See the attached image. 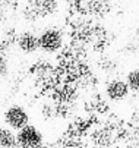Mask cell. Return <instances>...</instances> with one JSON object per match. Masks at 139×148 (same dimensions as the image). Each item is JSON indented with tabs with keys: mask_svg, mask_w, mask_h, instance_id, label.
Listing matches in <instances>:
<instances>
[{
	"mask_svg": "<svg viewBox=\"0 0 139 148\" xmlns=\"http://www.w3.org/2000/svg\"><path fill=\"white\" fill-rule=\"evenodd\" d=\"M43 142V135L35 126L27 125L25 128L19 129L16 135V145L21 148H35L38 145H41Z\"/></svg>",
	"mask_w": 139,
	"mask_h": 148,
	"instance_id": "6da1fadb",
	"label": "cell"
},
{
	"mask_svg": "<svg viewBox=\"0 0 139 148\" xmlns=\"http://www.w3.org/2000/svg\"><path fill=\"white\" fill-rule=\"evenodd\" d=\"M5 123L12 129H22L29 125V116L21 106H12L5 112Z\"/></svg>",
	"mask_w": 139,
	"mask_h": 148,
	"instance_id": "7a4b0ae2",
	"label": "cell"
},
{
	"mask_svg": "<svg viewBox=\"0 0 139 148\" xmlns=\"http://www.w3.org/2000/svg\"><path fill=\"white\" fill-rule=\"evenodd\" d=\"M63 44V37L57 29H46L38 37V49L46 53H56Z\"/></svg>",
	"mask_w": 139,
	"mask_h": 148,
	"instance_id": "3957f363",
	"label": "cell"
},
{
	"mask_svg": "<svg viewBox=\"0 0 139 148\" xmlns=\"http://www.w3.org/2000/svg\"><path fill=\"white\" fill-rule=\"evenodd\" d=\"M106 92H107V97L111 100V101H122L127 97L129 94V87L126 85L125 81H120V79H114L111 82L107 84V88H106Z\"/></svg>",
	"mask_w": 139,
	"mask_h": 148,
	"instance_id": "277c9868",
	"label": "cell"
},
{
	"mask_svg": "<svg viewBox=\"0 0 139 148\" xmlns=\"http://www.w3.org/2000/svg\"><path fill=\"white\" fill-rule=\"evenodd\" d=\"M18 47L24 53H34L38 50V37L32 32H24L18 37Z\"/></svg>",
	"mask_w": 139,
	"mask_h": 148,
	"instance_id": "5b68a950",
	"label": "cell"
},
{
	"mask_svg": "<svg viewBox=\"0 0 139 148\" xmlns=\"http://www.w3.org/2000/svg\"><path fill=\"white\" fill-rule=\"evenodd\" d=\"M0 148H16V135L7 128H0Z\"/></svg>",
	"mask_w": 139,
	"mask_h": 148,
	"instance_id": "8992f818",
	"label": "cell"
},
{
	"mask_svg": "<svg viewBox=\"0 0 139 148\" xmlns=\"http://www.w3.org/2000/svg\"><path fill=\"white\" fill-rule=\"evenodd\" d=\"M126 85L129 87V91L139 92V69L130 71L126 76Z\"/></svg>",
	"mask_w": 139,
	"mask_h": 148,
	"instance_id": "52a82bcc",
	"label": "cell"
},
{
	"mask_svg": "<svg viewBox=\"0 0 139 148\" xmlns=\"http://www.w3.org/2000/svg\"><path fill=\"white\" fill-rule=\"evenodd\" d=\"M6 73H7V62L3 57H0V78H3Z\"/></svg>",
	"mask_w": 139,
	"mask_h": 148,
	"instance_id": "ba28073f",
	"label": "cell"
},
{
	"mask_svg": "<svg viewBox=\"0 0 139 148\" xmlns=\"http://www.w3.org/2000/svg\"><path fill=\"white\" fill-rule=\"evenodd\" d=\"M35 148H48V147H46V145L41 144V145H38V147H35Z\"/></svg>",
	"mask_w": 139,
	"mask_h": 148,
	"instance_id": "9c48e42d",
	"label": "cell"
}]
</instances>
